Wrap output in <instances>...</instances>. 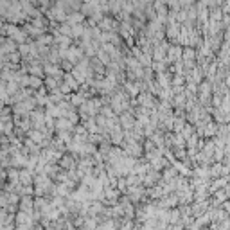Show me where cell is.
<instances>
[{"instance_id":"1","label":"cell","mask_w":230,"mask_h":230,"mask_svg":"<svg viewBox=\"0 0 230 230\" xmlns=\"http://www.w3.org/2000/svg\"><path fill=\"white\" fill-rule=\"evenodd\" d=\"M56 128H58V129L72 128V121H58V122H56Z\"/></svg>"}]
</instances>
